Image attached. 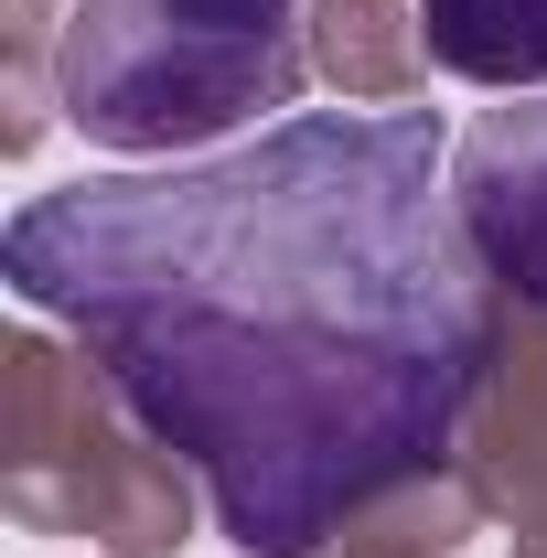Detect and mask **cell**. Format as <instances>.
Returning <instances> with one entry per match:
<instances>
[{
  "label": "cell",
  "instance_id": "1",
  "mask_svg": "<svg viewBox=\"0 0 547 558\" xmlns=\"http://www.w3.org/2000/svg\"><path fill=\"white\" fill-rule=\"evenodd\" d=\"M0 279L194 462L247 558H323L376 494L440 473L505 323L429 108L54 183L11 215Z\"/></svg>",
  "mask_w": 547,
  "mask_h": 558
},
{
  "label": "cell",
  "instance_id": "2",
  "mask_svg": "<svg viewBox=\"0 0 547 558\" xmlns=\"http://www.w3.org/2000/svg\"><path fill=\"white\" fill-rule=\"evenodd\" d=\"M312 86V0H65L54 108L97 150L194 161Z\"/></svg>",
  "mask_w": 547,
  "mask_h": 558
},
{
  "label": "cell",
  "instance_id": "3",
  "mask_svg": "<svg viewBox=\"0 0 547 558\" xmlns=\"http://www.w3.org/2000/svg\"><path fill=\"white\" fill-rule=\"evenodd\" d=\"M0 515L97 558H183L215 505L194 462L108 387V365L54 333H0Z\"/></svg>",
  "mask_w": 547,
  "mask_h": 558
},
{
  "label": "cell",
  "instance_id": "4",
  "mask_svg": "<svg viewBox=\"0 0 547 558\" xmlns=\"http://www.w3.org/2000/svg\"><path fill=\"white\" fill-rule=\"evenodd\" d=\"M451 462L473 473L483 515L505 526V558H547V323L515 312V301H505V323L483 344Z\"/></svg>",
  "mask_w": 547,
  "mask_h": 558
},
{
  "label": "cell",
  "instance_id": "5",
  "mask_svg": "<svg viewBox=\"0 0 547 558\" xmlns=\"http://www.w3.org/2000/svg\"><path fill=\"white\" fill-rule=\"evenodd\" d=\"M451 215L483 279L547 323V97H505L451 140Z\"/></svg>",
  "mask_w": 547,
  "mask_h": 558
},
{
  "label": "cell",
  "instance_id": "6",
  "mask_svg": "<svg viewBox=\"0 0 547 558\" xmlns=\"http://www.w3.org/2000/svg\"><path fill=\"white\" fill-rule=\"evenodd\" d=\"M312 75L354 108H409L429 75L418 0H312Z\"/></svg>",
  "mask_w": 547,
  "mask_h": 558
},
{
  "label": "cell",
  "instance_id": "7",
  "mask_svg": "<svg viewBox=\"0 0 547 558\" xmlns=\"http://www.w3.org/2000/svg\"><path fill=\"white\" fill-rule=\"evenodd\" d=\"M418 44L462 86L547 97V0H418Z\"/></svg>",
  "mask_w": 547,
  "mask_h": 558
},
{
  "label": "cell",
  "instance_id": "8",
  "mask_svg": "<svg viewBox=\"0 0 547 558\" xmlns=\"http://www.w3.org/2000/svg\"><path fill=\"white\" fill-rule=\"evenodd\" d=\"M0 11H11V22H0V44H11V86H0L11 119H0V150L22 161V150H44V130L65 119V108H54V33H65V22H54V0H0Z\"/></svg>",
  "mask_w": 547,
  "mask_h": 558
}]
</instances>
